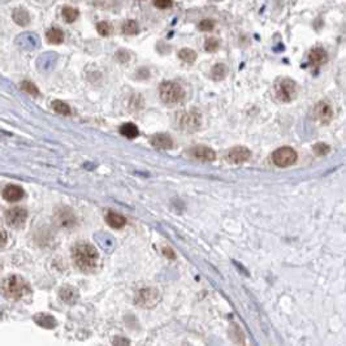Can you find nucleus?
Here are the masks:
<instances>
[{
    "label": "nucleus",
    "instance_id": "1",
    "mask_svg": "<svg viewBox=\"0 0 346 346\" xmlns=\"http://www.w3.org/2000/svg\"><path fill=\"white\" fill-rule=\"evenodd\" d=\"M73 262L84 272L94 271L98 267L99 254L89 242H77L72 249Z\"/></svg>",
    "mask_w": 346,
    "mask_h": 346
},
{
    "label": "nucleus",
    "instance_id": "2",
    "mask_svg": "<svg viewBox=\"0 0 346 346\" xmlns=\"http://www.w3.org/2000/svg\"><path fill=\"white\" fill-rule=\"evenodd\" d=\"M0 289L7 298H11V299H21L31 292L29 283L17 275H12V276L4 279Z\"/></svg>",
    "mask_w": 346,
    "mask_h": 346
},
{
    "label": "nucleus",
    "instance_id": "3",
    "mask_svg": "<svg viewBox=\"0 0 346 346\" xmlns=\"http://www.w3.org/2000/svg\"><path fill=\"white\" fill-rule=\"evenodd\" d=\"M159 97L164 104L177 105L184 102L185 90L177 82L164 81L159 86Z\"/></svg>",
    "mask_w": 346,
    "mask_h": 346
},
{
    "label": "nucleus",
    "instance_id": "4",
    "mask_svg": "<svg viewBox=\"0 0 346 346\" xmlns=\"http://www.w3.org/2000/svg\"><path fill=\"white\" fill-rule=\"evenodd\" d=\"M177 124L181 129L194 132V130L199 129V127L202 125V116L197 109L180 112L177 114Z\"/></svg>",
    "mask_w": 346,
    "mask_h": 346
},
{
    "label": "nucleus",
    "instance_id": "5",
    "mask_svg": "<svg viewBox=\"0 0 346 346\" xmlns=\"http://www.w3.org/2000/svg\"><path fill=\"white\" fill-rule=\"evenodd\" d=\"M272 162L279 168H285L297 162V152L292 147H280L272 153Z\"/></svg>",
    "mask_w": 346,
    "mask_h": 346
},
{
    "label": "nucleus",
    "instance_id": "6",
    "mask_svg": "<svg viewBox=\"0 0 346 346\" xmlns=\"http://www.w3.org/2000/svg\"><path fill=\"white\" fill-rule=\"evenodd\" d=\"M276 97L281 102H292L297 97V85L293 80L283 79L276 86Z\"/></svg>",
    "mask_w": 346,
    "mask_h": 346
},
{
    "label": "nucleus",
    "instance_id": "7",
    "mask_svg": "<svg viewBox=\"0 0 346 346\" xmlns=\"http://www.w3.org/2000/svg\"><path fill=\"white\" fill-rule=\"evenodd\" d=\"M6 223L7 225L15 229H20L25 225L27 220V211L24 207H12L6 211Z\"/></svg>",
    "mask_w": 346,
    "mask_h": 346
},
{
    "label": "nucleus",
    "instance_id": "8",
    "mask_svg": "<svg viewBox=\"0 0 346 346\" xmlns=\"http://www.w3.org/2000/svg\"><path fill=\"white\" fill-rule=\"evenodd\" d=\"M55 221L60 228L70 229L75 225L77 223V219H75V215L69 207H60L57 208L56 212H55Z\"/></svg>",
    "mask_w": 346,
    "mask_h": 346
},
{
    "label": "nucleus",
    "instance_id": "9",
    "mask_svg": "<svg viewBox=\"0 0 346 346\" xmlns=\"http://www.w3.org/2000/svg\"><path fill=\"white\" fill-rule=\"evenodd\" d=\"M134 301L138 306L153 307L159 302V293L152 288H145V289H141L137 293Z\"/></svg>",
    "mask_w": 346,
    "mask_h": 346
},
{
    "label": "nucleus",
    "instance_id": "10",
    "mask_svg": "<svg viewBox=\"0 0 346 346\" xmlns=\"http://www.w3.org/2000/svg\"><path fill=\"white\" fill-rule=\"evenodd\" d=\"M250 157H251V151L249 148L244 147V146H237L226 152L225 159L230 164H242V163L247 162Z\"/></svg>",
    "mask_w": 346,
    "mask_h": 346
},
{
    "label": "nucleus",
    "instance_id": "11",
    "mask_svg": "<svg viewBox=\"0 0 346 346\" xmlns=\"http://www.w3.org/2000/svg\"><path fill=\"white\" fill-rule=\"evenodd\" d=\"M314 116L316 120H319L323 124H328L333 118V109H332L331 104L325 100H322L315 105L314 108Z\"/></svg>",
    "mask_w": 346,
    "mask_h": 346
},
{
    "label": "nucleus",
    "instance_id": "12",
    "mask_svg": "<svg viewBox=\"0 0 346 346\" xmlns=\"http://www.w3.org/2000/svg\"><path fill=\"white\" fill-rule=\"evenodd\" d=\"M190 157L194 158L197 160H202V162H214L216 159V152L212 148L207 147V146H196L191 147L187 151Z\"/></svg>",
    "mask_w": 346,
    "mask_h": 346
},
{
    "label": "nucleus",
    "instance_id": "13",
    "mask_svg": "<svg viewBox=\"0 0 346 346\" xmlns=\"http://www.w3.org/2000/svg\"><path fill=\"white\" fill-rule=\"evenodd\" d=\"M327 52L324 51V49L322 47H316V49H313L309 54V64L313 66L314 69H319L320 66L324 65L327 63Z\"/></svg>",
    "mask_w": 346,
    "mask_h": 346
},
{
    "label": "nucleus",
    "instance_id": "14",
    "mask_svg": "<svg viewBox=\"0 0 346 346\" xmlns=\"http://www.w3.org/2000/svg\"><path fill=\"white\" fill-rule=\"evenodd\" d=\"M151 145L158 150H169L173 147V139L166 133H157L150 139Z\"/></svg>",
    "mask_w": 346,
    "mask_h": 346
},
{
    "label": "nucleus",
    "instance_id": "15",
    "mask_svg": "<svg viewBox=\"0 0 346 346\" xmlns=\"http://www.w3.org/2000/svg\"><path fill=\"white\" fill-rule=\"evenodd\" d=\"M2 196L7 202H17L24 198L25 191L18 185H7L2 191Z\"/></svg>",
    "mask_w": 346,
    "mask_h": 346
},
{
    "label": "nucleus",
    "instance_id": "16",
    "mask_svg": "<svg viewBox=\"0 0 346 346\" xmlns=\"http://www.w3.org/2000/svg\"><path fill=\"white\" fill-rule=\"evenodd\" d=\"M105 223L113 229H121L127 224V219L123 215L116 214L113 211H109L108 214L105 215Z\"/></svg>",
    "mask_w": 346,
    "mask_h": 346
},
{
    "label": "nucleus",
    "instance_id": "17",
    "mask_svg": "<svg viewBox=\"0 0 346 346\" xmlns=\"http://www.w3.org/2000/svg\"><path fill=\"white\" fill-rule=\"evenodd\" d=\"M15 22L20 26H26L30 22V15L25 8H16L12 13Z\"/></svg>",
    "mask_w": 346,
    "mask_h": 346
},
{
    "label": "nucleus",
    "instance_id": "18",
    "mask_svg": "<svg viewBox=\"0 0 346 346\" xmlns=\"http://www.w3.org/2000/svg\"><path fill=\"white\" fill-rule=\"evenodd\" d=\"M120 133H121V136L125 137V138L134 139L138 137L139 130H138V128H137L136 124L124 123L120 127Z\"/></svg>",
    "mask_w": 346,
    "mask_h": 346
},
{
    "label": "nucleus",
    "instance_id": "19",
    "mask_svg": "<svg viewBox=\"0 0 346 346\" xmlns=\"http://www.w3.org/2000/svg\"><path fill=\"white\" fill-rule=\"evenodd\" d=\"M46 38H47V41H49L50 43H52V45H60L64 41V33L61 29H59V27H51V29H49L47 33H46Z\"/></svg>",
    "mask_w": 346,
    "mask_h": 346
},
{
    "label": "nucleus",
    "instance_id": "20",
    "mask_svg": "<svg viewBox=\"0 0 346 346\" xmlns=\"http://www.w3.org/2000/svg\"><path fill=\"white\" fill-rule=\"evenodd\" d=\"M60 297L66 303H73L79 298V293L75 292V289L70 288V286H64L60 290Z\"/></svg>",
    "mask_w": 346,
    "mask_h": 346
},
{
    "label": "nucleus",
    "instance_id": "21",
    "mask_svg": "<svg viewBox=\"0 0 346 346\" xmlns=\"http://www.w3.org/2000/svg\"><path fill=\"white\" fill-rule=\"evenodd\" d=\"M61 15H63L64 20H65L66 22L72 24V22H74L75 20L79 18L80 12H79V9L74 8V7L66 6V7H64L63 11H61Z\"/></svg>",
    "mask_w": 346,
    "mask_h": 346
},
{
    "label": "nucleus",
    "instance_id": "22",
    "mask_svg": "<svg viewBox=\"0 0 346 346\" xmlns=\"http://www.w3.org/2000/svg\"><path fill=\"white\" fill-rule=\"evenodd\" d=\"M228 74V68H226L224 64H216V65L211 69V77L215 80V81H221L224 80Z\"/></svg>",
    "mask_w": 346,
    "mask_h": 346
},
{
    "label": "nucleus",
    "instance_id": "23",
    "mask_svg": "<svg viewBox=\"0 0 346 346\" xmlns=\"http://www.w3.org/2000/svg\"><path fill=\"white\" fill-rule=\"evenodd\" d=\"M51 107L56 113L63 114V116H70L72 114V108L66 103L61 102V100H54Z\"/></svg>",
    "mask_w": 346,
    "mask_h": 346
},
{
    "label": "nucleus",
    "instance_id": "24",
    "mask_svg": "<svg viewBox=\"0 0 346 346\" xmlns=\"http://www.w3.org/2000/svg\"><path fill=\"white\" fill-rule=\"evenodd\" d=\"M178 57L186 64H193L197 60V52L193 49H181L178 51Z\"/></svg>",
    "mask_w": 346,
    "mask_h": 346
},
{
    "label": "nucleus",
    "instance_id": "25",
    "mask_svg": "<svg viewBox=\"0 0 346 346\" xmlns=\"http://www.w3.org/2000/svg\"><path fill=\"white\" fill-rule=\"evenodd\" d=\"M123 33L125 35H136L138 33V24H137L134 20H127V21L123 24Z\"/></svg>",
    "mask_w": 346,
    "mask_h": 346
},
{
    "label": "nucleus",
    "instance_id": "26",
    "mask_svg": "<svg viewBox=\"0 0 346 346\" xmlns=\"http://www.w3.org/2000/svg\"><path fill=\"white\" fill-rule=\"evenodd\" d=\"M21 89L25 91V93L29 94V95H33V97H40V90H38V88H36L34 82L29 81V80H25V81L21 82Z\"/></svg>",
    "mask_w": 346,
    "mask_h": 346
},
{
    "label": "nucleus",
    "instance_id": "27",
    "mask_svg": "<svg viewBox=\"0 0 346 346\" xmlns=\"http://www.w3.org/2000/svg\"><path fill=\"white\" fill-rule=\"evenodd\" d=\"M313 151L316 153V155H319V157H324V155H327V153L329 152V146L327 145V143L319 142V143L314 145Z\"/></svg>",
    "mask_w": 346,
    "mask_h": 346
},
{
    "label": "nucleus",
    "instance_id": "28",
    "mask_svg": "<svg viewBox=\"0 0 346 346\" xmlns=\"http://www.w3.org/2000/svg\"><path fill=\"white\" fill-rule=\"evenodd\" d=\"M97 30L102 36H108L112 33V26L108 22L102 21L97 25Z\"/></svg>",
    "mask_w": 346,
    "mask_h": 346
},
{
    "label": "nucleus",
    "instance_id": "29",
    "mask_svg": "<svg viewBox=\"0 0 346 346\" xmlns=\"http://www.w3.org/2000/svg\"><path fill=\"white\" fill-rule=\"evenodd\" d=\"M215 27V22L210 18H206V20H202L198 24V29L201 31H212Z\"/></svg>",
    "mask_w": 346,
    "mask_h": 346
},
{
    "label": "nucleus",
    "instance_id": "30",
    "mask_svg": "<svg viewBox=\"0 0 346 346\" xmlns=\"http://www.w3.org/2000/svg\"><path fill=\"white\" fill-rule=\"evenodd\" d=\"M219 49V41L216 38H207L205 42V50L207 52H215Z\"/></svg>",
    "mask_w": 346,
    "mask_h": 346
},
{
    "label": "nucleus",
    "instance_id": "31",
    "mask_svg": "<svg viewBox=\"0 0 346 346\" xmlns=\"http://www.w3.org/2000/svg\"><path fill=\"white\" fill-rule=\"evenodd\" d=\"M172 4L173 3H172L171 0H160V2H153V6L160 9L169 8V7H172Z\"/></svg>",
    "mask_w": 346,
    "mask_h": 346
},
{
    "label": "nucleus",
    "instance_id": "32",
    "mask_svg": "<svg viewBox=\"0 0 346 346\" xmlns=\"http://www.w3.org/2000/svg\"><path fill=\"white\" fill-rule=\"evenodd\" d=\"M162 251H163V254L167 256L168 259H175L176 258V255H175V253H173V250L171 249V247H168V246H164L162 249Z\"/></svg>",
    "mask_w": 346,
    "mask_h": 346
},
{
    "label": "nucleus",
    "instance_id": "33",
    "mask_svg": "<svg viewBox=\"0 0 346 346\" xmlns=\"http://www.w3.org/2000/svg\"><path fill=\"white\" fill-rule=\"evenodd\" d=\"M114 345L116 346H128L129 345V341L125 340V338H116V340H114Z\"/></svg>",
    "mask_w": 346,
    "mask_h": 346
},
{
    "label": "nucleus",
    "instance_id": "34",
    "mask_svg": "<svg viewBox=\"0 0 346 346\" xmlns=\"http://www.w3.org/2000/svg\"><path fill=\"white\" fill-rule=\"evenodd\" d=\"M6 245V236H4V233L0 230V249Z\"/></svg>",
    "mask_w": 346,
    "mask_h": 346
}]
</instances>
